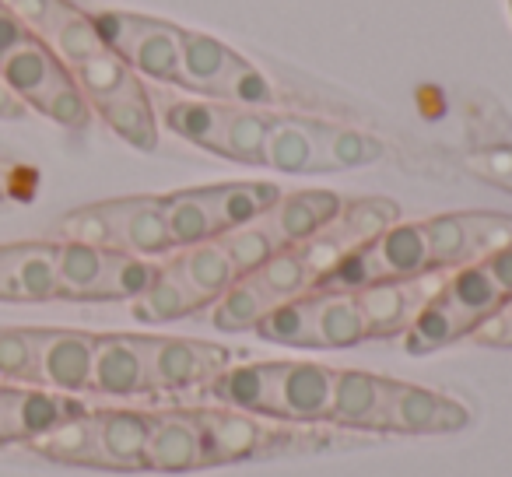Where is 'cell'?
I'll list each match as a JSON object with an SVG mask.
<instances>
[{"label": "cell", "instance_id": "681fc988", "mask_svg": "<svg viewBox=\"0 0 512 477\" xmlns=\"http://www.w3.org/2000/svg\"><path fill=\"white\" fill-rule=\"evenodd\" d=\"M29 36H32V32L25 29V25L18 22V18L11 15V11L4 8V4H0V60L8 57V53L15 50V46H22Z\"/></svg>", "mask_w": 512, "mask_h": 477}, {"label": "cell", "instance_id": "9a60e30c", "mask_svg": "<svg viewBox=\"0 0 512 477\" xmlns=\"http://www.w3.org/2000/svg\"><path fill=\"white\" fill-rule=\"evenodd\" d=\"M239 60V53H232L225 43H218L214 36L193 29H179V78L176 88L204 99H218L225 74L232 71V64Z\"/></svg>", "mask_w": 512, "mask_h": 477}, {"label": "cell", "instance_id": "8d00e7d4", "mask_svg": "<svg viewBox=\"0 0 512 477\" xmlns=\"http://www.w3.org/2000/svg\"><path fill=\"white\" fill-rule=\"evenodd\" d=\"M460 337H470L467 323L435 295L418 313V320L404 330V348L411 351V355H428V351L446 348V344L460 341Z\"/></svg>", "mask_w": 512, "mask_h": 477}, {"label": "cell", "instance_id": "8992f818", "mask_svg": "<svg viewBox=\"0 0 512 477\" xmlns=\"http://www.w3.org/2000/svg\"><path fill=\"white\" fill-rule=\"evenodd\" d=\"M85 411L74 397L46 386H4V418H0V442H36L46 432Z\"/></svg>", "mask_w": 512, "mask_h": 477}, {"label": "cell", "instance_id": "4dcf8cb0", "mask_svg": "<svg viewBox=\"0 0 512 477\" xmlns=\"http://www.w3.org/2000/svg\"><path fill=\"white\" fill-rule=\"evenodd\" d=\"M316 144H320L323 172L362 169V165H376L386 155V144L376 141L372 134L337 127V123H323V120H316Z\"/></svg>", "mask_w": 512, "mask_h": 477}, {"label": "cell", "instance_id": "b9f144b4", "mask_svg": "<svg viewBox=\"0 0 512 477\" xmlns=\"http://www.w3.org/2000/svg\"><path fill=\"white\" fill-rule=\"evenodd\" d=\"M0 379L18 386H39L32 327H0Z\"/></svg>", "mask_w": 512, "mask_h": 477}, {"label": "cell", "instance_id": "5b68a950", "mask_svg": "<svg viewBox=\"0 0 512 477\" xmlns=\"http://www.w3.org/2000/svg\"><path fill=\"white\" fill-rule=\"evenodd\" d=\"M36 337V376L39 386L57 393H85L92 383V355L95 334L85 330H46L32 327Z\"/></svg>", "mask_w": 512, "mask_h": 477}, {"label": "cell", "instance_id": "e575fe53", "mask_svg": "<svg viewBox=\"0 0 512 477\" xmlns=\"http://www.w3.org/2000/svg\"><path fill=\"white\" fill-rule=\"evenodd\" d=\"M218 243H221V250L228 253V260H232L239 278L256 274L274 253L285 250V246L278 243V235L271 232V225H267V218H256V221H249V225L228 228V232L218 235Z\"/></svg>", "mask_w": 512, "mask_h": 477}, {"label": "cell", "instance_id": "ab89813d", "mask_svg": "<svg viewBox=\"0 0 512 477\" xmlns=\"http://www.w3.org/2000/svg\"><path fill=\"white\" fill-rule=\"evenodd\" d=\"M421 228H425L432 267H439V271H456V267L470 264L463 214H435V218L421 221Z\"/></svg>", "mask_w": 512, "mask_h": 477}, {"label": "cell", "instance_id": "f5cc1de1", "mask_svg": "<svg viewBox=\"0 0 512 477\" xmlns=\"http://www.w3.org/2000/svg\"><path fill=\"white\" fill-rule=\"evenodd\" d=\"M0 418H4V386H0Z\"/></svg>", "mask_w": 512, "mask_h": 477}, {"label": "cell", "instance_id": "30bf717a", "mask_svg": "<svg viewBox=\"0 0 512 477\" xmlns=\"http://www.w3.org/2000/svg\"><path fill=\"white\" fill-rule=\"evenodd\" d=\"M88 390L102 393V397H137V393H151L141 334L95 337L92 383H88Z\"/></svg>", "mask_w": 512, "mask_h": 477}, {"label": "cell", "instance_id": "74e56055", "mask_svg": "<svg viewBox=\"0 0 512 477\" xmlns=\"http://www.w3.org/2000/svg\"><path fill=\"white\" fill-rule=\"evenodd\" d=\"M400 221V207L386 197H362V200H344L341 214L334 218V225L344 232L351 246H365L372 243L376 235H383L390 225Z\"/></svg>", "mask_w": 512, "mask_h": 477}, {"label": "cell", "instance_id": "e0dca14e", "mask_svg": "<svg viewBox=\"0 0 512 477\" xmlns=\"http://www.w3.org/2000/svg\"><path fill=\"white\" fill-rule=\"evenodd\" d=\"M200 421V439H204V467L207 463H228V460H246L256 456L271 442V432L264 421L242 411H214L197 414Z\"/></svg>", "mask_w": 512, "mask_h": 477}, {"label": "cell", "instance_id": "1f68e13d", "mask_svg": "<svg viewBox=\"0 0 512 477\" xmlns=\"http://www.w3.org/2000/svg\"><path fill=\"white\" fill-rule=\"evenodd\" d=\"M32 449L60 463H85L99 467V432H95V411H78L67 421H60L53 432L32 442Z\"/></svg>", "mask_w": 512, "mask_h": 477}, {"label": "cell", "instance_id": "ffe728a7", "mask_svg": "<svg viewBox=\"0 0 512 477\" xmlns=\"http://www.w3.org/2000/svg\"><path fill=\"white\" fill-rule=\"evenodd\" d=\"M99 432V467L109 470H144L151 414L141 411H95Z\"/></svg>", "mask_w": 512, "mask_h": 477}, {"label": "cell", "instance_id": "60d3db41", "mask_svg": "<svg viewBox=\"0 0 512 477\" xmlns=\"http://www.w3.org/2000/svg\"><path fill=\"white\" fill-rule=\"evenodd\" d=\"M218 102H225V106H242V109H271L274 102H278V92H274L271 81L256 71L246 57H239L232 64V71L225 74Z\"/></svg>", "mask_w": 512, "mask_h": 477}, {"label": "cell", "instance_id": "f6af8a7d", "mask_svg": "<svg viewBox=\"0 0 512 477\" xmlns=\"http://www.w3.org/2000/svg\"><path fill=\"white\" fill-rule=\"evenodd\" d=\"M36 113H43L46 120L60 123V127H67V130H85L88 123H92V102L85 99V92L78 88V81L71 78L67 85H60L57 92H53L50 99L36 109Z\"/></svg>", "mask_w": 512, "mask_h": 477}, {"label": "cell", "instance_id": "7bdbcfd3", "mask_svg": "<svg viewBox=\"0 0 512 477\" xmlns=\"http://www.w3.org/2000/svg\"><path fill=\"white\" fill-rule=\"evenodd\" d=\"M463 228H467V250L470 264H481L495 250L512 243V214L498 211H460Z\"/></svg>", "mask_w": 512, "mask_h": 477}, {"label": "cell", "instance_id": "f546056e", "mask_svg": "<svg viewBox=\"0 0 512 477\" xmlns=\"http://www.w3.org/2000/svg\"><path fill=\"white\" fill-rule=\"evenodd\" d=\"M271 120H274V113H267V109L228 106L225 123H221L218 151H214V155L232 158V162H242V165H264Z\"/></svg>", "mask_w": 512, "mask_h": 477}, {"label": "cell", "instance_id": "484cf974", "mask_svg": "<svg viewBox=\"0 0 512 477\" xmlns=\"http://www.w3.org/2000/svg\"><path fill=\"white\" fill-rule=\"evenodd\" d=\"M162 211H165V228H169L172 250H190V246L221 235L211 197H207V186L169 193V197H162Z\"/></svg>", "mask_w": 512, "mask_h": 477}, {"label": "cell", "instance_id": "d4e9b609", "mask_svg": "<svg viewBox=\"0 0 512 477\" xmlns=\"http://www.w3.org/2000/svg\"><path fill=\"white\" fill-rule=\"evenodd\" d=\"M225 102L218 99H158L155 116L183 141L197 144V148L218 151L221 123H225Z\"/></svg>", "mask_w": 512, "mask_h": 477}, {"label": "cell", "instance_id": "603a6c76", "mask_svg": "<svg viewBox=\"0 0 512 477\" xmlns=\"http://www.w3.org/2000/svg\"><path fill=\"white\" fill-rule=\"evenodd\" d=\"M172 264H176L186 288L197 295L204 309L211 306L214 299H221V295L239 281V274H235L232 260L221 250L218 239H207V243H197V246H190V250H179V257H172Z\"/></svg>", "mask_w": 512, "mask_h": 477}, {"label": "cell", "instance_id": "816d5d0a", "mask_svg": "<svg viewBox=\"0 0 512 477\" xmlns=\"http://www.w3.org/2000/svg\"><path fill=\"white\" fill-rule=\"evenodd\" d=\"M0 302H15V295H11V285H8V274H4V267H0Z\"/></svg>", "mask_w": 512, "mask_h": 477}, {"label": "cell", "instance_id": "52a82bcc", "mask_svg": "<svg viewBox=\"0 0 512 477\" xmlns=\"http://www.w3.org/2000/svg\"><path fill=\"white\" fill-rule=\"evenodd\" d=\"M337 369L320 362H281L274 386L271 418L281 421H330Z\"/></svg>", "mask_w": 512, "mask_h": 477}, {"label": "cell", "instance_id": "2e32d148", "mask_svg": "<svg viewBox=\"0 0 512 477\" xmlns=\"http://www.w3.org/2000/svg\"><path fill=\"white\" fill-rule=\"evenodd\" d=\"M0 267L8 274L15 302L57 299V243L0 246Z\"/></svg>", "mask_w": 512, "mask_h": 477}, {"label": "cell", "instance_id": "ee69618b", "mask_svg": "<svg viewBox=\"0 0 512 477\" xmlns=\"http://www.w3.org/2000/svg\"><path fill=\"white\" fill-rule=\"evenodd\" d=\"M57 235L60 243H88V246H102V250H113V232H109V221L102 204H88L78 211H67L57 221Z\"/></svg>", "mask_w": 512, "mask_h": 477}, {"label": "cell", "instance_id": "7402d4cb", "mask_svg": "<svg viewBox=\"0 0 512 477\" xmlns=\"http://www.w3.org/2000/svg\"><path fill=\"white\" fill-rule=\"evenodd\" d=\"M439 299L467 323V330L474 334L491 313L505 302V295L498 292V285L488 278L481 264H467V267H456V271L446 274L439 288Z\"/></svg>", "mask_w": 512, "mask_h": 477}, {"label": "cell", "instance_id": "6da1fadb", "mask_svg": "<svg viewBox=\"0 0 512 477\" xmlns=\"http://www.w3.org/2000/svg\"><path fill=\"white\" fill-rule=\"evenodd\" d=\"M99 36L120 60H127L137 74L176 85L179 78V25L158 22V18L127 15V11H99L92 15Z\"/></svg>", "mask_w": 512, "mask_h": 477}, {"label": "cell", "instance_id": "7a4b0ae2", "mask_svg": "<svg viewBox=\"0 0 512 477\" xmlns=\"http://www.w3.org/2000/svg\"><path fill=\"white\" fill-rule=\"evenodd\" d=\"M36 39H43L57 60L74 71L88 57L106 50L99 36V25L88 11H81L71 0H0Z\"/></svg>", "mask_w": 512, "mask_h": 477}, {"label": "cell", "instance_id": "8fae6325", "mask_svg": "<svg viewBox=\"0 0 512 477\" xmlns=\"http://www.w3.org/2000/svg\"><path fill=\"white\" fill-rule=\"evenodd\" d=\"M0 78L8 81V88L25 102L29 109H39L60 85L74 78L64 64L57 60V53L43 43V39L29 36L22 46L0 60Z\"/></svg>", "mask_w": 512, "mask_h": 477}, {"label": "cell", "instance_id": "7dc6e473", "mask_svg": "<svg viewBox=\"0 0 512 477\" xmlns=\"http://www.w3.org/2000/svg\"><path fill=\"white\" fill-rule=\"evenodd\" d=\"M470 337L477 344H488V348H512V295Z\"/></svg>", "mask_w": 512, "mask_h": 477}, {"label": "cell", "instance_id": "bcb514c9", "mask_svg": "<svg viewBox=\"0 0 512 477\" xmlns=\"http://www.w3.org/2000/svg\"><path fill=\"white\" fill-rule=\"evenodd\" d=\"M467 169L474 172V176L488 179V183L512 190V144H495V148L470 151Z\"/></svg>", "mask_w": 512, "mask_h": 477}, {"label": "cell", "instance_id": "d6986e66", "mask_svg": "<svg viewBox=\"0 0 512 477\" xmlns=\"http://www.w3.org/2000/svg\"><path fill=\"white\" fill-rule=\"evenodd\" d=\"M92 113H99L109 123L113 134H120L130 148L137 151H155L158 148V116H155V99L141 85V78H134L127 88H120L116 95H109L106 102H95Z\"/></svg>", "mask_w": 512, "mask_h": 477}, {"label": "cell", "instance_id": "f35d334b", "mask_svg": "<svg viewBox=\"0 0 512 477\" xmlns=\"http://www.w3.org/2000/svg\"><path fill=\"white\" fill-rule=\"evenodd\" d=\"M256 334L271 344H285V348H313V292L274 306L256 323Z\"/></svg>", "mask_w": 512, "mask_h": 477}, {"label": "cell", "instance_id": "277c9868", "mask_svg": "<svg viewBox=\"0 0 512 477\" xmlns=\"http://www.w3.org/2000/svg\"><path fill=\"white\" fill-rule=\"evenodd\" d=\"M144 362H148L151 390H186V386L211 383L228 365V351L190 337H144Z\"/></svg>", "mask_w": 512, "mask_h": 477}, {"label": "cell", "instance_id": "d590c367", "mask_svg": "<svg viewBox=\"0 0 512 477\" xmlns=\"http://www.w3.org/2000/svg\"><path fill=\"white\" fill-rule=\"evenodd\" d=\"M211 327L214 330H256V323L264 320L274 309V302L260 292L253 278H239L232 288H228L221 299L211 302Z\"/></svg>", "mask_w": 512, "mask_h": 477}, {"label": "cell", "instance_id": "836d02e7", "mask_svg": "<svg viewBox=\"0 0 512 477\" xmlns=\"http://www.w3.org/2000/svg\"><path fill=\"white\" fill-rule=\"evenodd\" d=\"M249 278L260 285V292H264L274 306L302 299V295L313 292V274H309L299 246H285V250H278L264 267H260V271L249 274Z\"/></svg>", "mask_w": 512, "mask_h": 477}, {"label": "cell", "instance_id": "db71d44e", "mask_svg": "<svg viewBox=\"0 0 512 477\" xmlns=\"http://www.w3.org/2000/svg\"><path fill=\"white\" fill-rule=\"evenodd\" d=\"M509 15H512V0H509Z\"/></svg>", "mask_w": 512, "mask_h": 477}, {"label": "cell", "instance_id": "f1b7e54d", "mask_svg": "<svg viewBox=\"0 0 512 477\" xmlns=\"http://www.w3.org/2000/svg\"><path fill=\"white\" fill-rule=\"evenodd\" d=\"M207 197H211L214 218H218V232L228 228L249 225V221L264 218L281 197V186L274 183H221V186H207Z\"/></svg>", "mask_w": 512, "mask_h": 477}, {"label": "cell", "instance_id": "4316f807", "mask_svg": "<svg viewBox=\"0 0 512 477\" xmlns=\"http://www.w3.org/2000/svg\"><path fill=\"white\" fill-rule=\"evenodd\" d=\"M134 309V320L137 323H176V320H186V316L200 313V299L186 288L183 274L176 271V264H162L158 278L151 281V288L144 295H137L130 302Z\"/></svg>", "mask_w": 512, "mask_h": 477}, {"label": "cell", "instance_id": "44dd1931", "mask_svg": "<svg viewBox=\"0 0 512 477\" xmlns=\"http://www.w3.org/2000/svg\"><path fill=\"white\" fill-rule=\"evenodd\" d=\"M264 165L274 172H288V176L323 172L320 144H316V120L274 113L271 134H267V148H264Z\"/></svg>", "mask_w": 512, "mask_h": 477}, {"label": "cell", "instance_id": "4fadbf2b", "mask_svg": "<svg viewBox=\"0 0 512 477\" xmlns=\"http://www.w3.org/2000/svg\"><path fill=\"white\" fill-rule=\"evenodd\" d=\"M204 467V439H200L197 414H151L144 470L183 474Z\"/></svg>", "mask_w": 512, "mask_h": 477}, {"label": "cell", "instance_id": "7c38bea8", "mask_svg": "<svg viewBox=\"0 0 512 477\" xmlns=\"http://www.w3.org/2000/svg\"><path fill=\"white\" fill-rule=\"evenodd\" d=\"M397 379L362 369H337L330 421L344 428H386V411Z\"/></svg>", "mask_w": 512, "mask_h": 477}, {"label": "cell", "instance_id": "83f0119b", "mask_svg": "<svg viewBox=\"0 0 512 477\" xmlns=\"http://www.w3.org/2000/svg\"><path fill=\"white\" fill-rule=\"evenodd\" d=\"M109 264V250L88 243H57V299L95 302L102 274Z\"/></svg>", "mask_w": 512, "mask_h": 477}, {"label": "cell", "instance_id": "3957f363", "mask_svg": "<svg viewBox=\"0 0 512 477\" xmlns=\"http://www.w3.org/2000/svg\"><path fill=\"white\" fill-rule=\"evenodd\" d=\"M449 271H432L414 274V278H397V281H379V285H369L362 292H355L358 309H362L365 320V341L369 337H397L418 320V313L428 306V302L439 295L442 281H446Z\"/></svg>", "mask_w": 512, "mask_h": 477}, {"label": "cell", "instance_id": "ba28073f", "mask_svg": "<svg viewBox=\"0 0 512 477\" xmlns=\"http://www.w3.org/2000/svg\"><path fill=\"white\" fill-rule=\"evenodd\" d=\"M109 232H113V250L134 253V257H165L172 250L169 228H165L162 197H123L102 200Z\"/></svg>", "mask_w": 512, "mask_h": 477}, {"label": "cell", "instance_id": "9c48e42d", "mask_svg": "<svg viewBox=\"0 0 512 477\" xmlns=\"http://www.w3.org/2000/svg\"><path fill=\"white\" fill-rule=\"evenodd\" d=\"M470 425V411L460 400H449L446 393L425 390L414 383H397L386 411V432H411V435H446Z\"/></svg>", "mask_w": 512, "mask_h": 477}, {"label": "cell", "instance_id": "d6a6232c", "mask_svg": "<svg viewBox=\"0 0 512 477\" xmlns=\"http://www.w3.org/2000/svg\"><path fill=\"white\" fill-rule=\"evenodd\" d=\"M158 271H162V264H155V260L109 250V264L99 288H95V302H134L137 295L148 292L151 281L158 278Z\"/></svg>", "mask_w": 512, "mask_h": 477}, {"label": "cell", "instance_id": "f907efd6", "mask_svg": "<svg viewBox=\"0 0 512 477\" xmlns=\"http://www.w3.org/2000/svg\"><path fill=\"white\" fill-rule=\"evenodd\" d=\"M8 193H11V169L4 162H0V200L8 197Z\"/></svg>", "mask_w": 512, "mask_h": 477}, {"label": "cell", "instance_id": "cb8c5ba5", "mask_svg": "<svg viewBox=\"0 0 512 477\" xmlns=\"http://www.w3.org/2000/svg\"><path fill=\"white\" fill-rule=\"evenodd\" d=\"M365 320L355 292H313V348H355Z\"/></svg>", "mask_w": 512, "mask_h": 477}, {"label": "cell", "instance_id": "5bb4252c", "mask_svg": "<svg viewBox=\"0 0 512 477\" xmlns=\"http://www.w3.org/2000/svg\"><path fill=\"white\" fill-rule=\"evenodd\" d=\"M344 200L334 190H295L281 193L278 204L264 214L271 232L278 235L281 246H302L316 232L330 225L341 214Z\"/></svg>", "mask_w": 512, "mask_h": 477}, {"label": "cell", "instance_id": "ac0fdd59", "mask_svg": "<svg viewBox=\"0 0 512 477\" xmlns=\"http://www.w3.org/2000/svg\"><path fill=\"white\" fill-rule=\"evenodd\" d=\"M278 365L281 362L225 365V369L207 383V393H211L221 407H228V411L264 414V418H271L274 386H278Z\"/></svg>", "mask_w": 512, "mask_h": 477}, {"label": "cell", "instance_id": "c3c4849f", "mask_svg": "<svg viewBox=\"0 0 512 477\" xmlns=\"http://www.w3.org/2000/svg\"><path fill=\"white\" fill-rule=\"evenodd\" d=\"M481 267L488 271V278L498 285V292L509 299V295H512V243L502 246V250H495L491 257H484Z\"/></svg>", "mask_w": 512, "mask_h": 477}]
</instances>
